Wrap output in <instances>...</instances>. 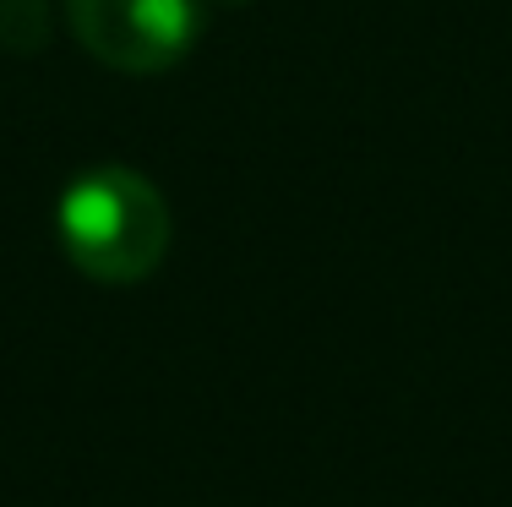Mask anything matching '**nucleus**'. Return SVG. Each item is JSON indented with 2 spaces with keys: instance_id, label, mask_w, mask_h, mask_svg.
<instances>
[{
  "instance_id": "nucleus-1",
  "label": "nucleus",
  "mask_w": 512,
  "mask_h": 507,
  "mask_svg": "<svg viewBox=\"0 0 512 507\" xmlns=\"http://www.w3.org/2000/svg\"><path fill=\"white\" fill-rule=\"evenodd\" d=\"M60 251L77 273L99 284H137L164 262L175 224L169 202L142 169L126 164H99L82 169L55 208Z\"/></svg>"
},
{
  "instance_id": "nucleus-2",
  "label": "nucleus",
  "mask_w": 512,
  "mask_h": 507,
  "mask_svg": "<svg viewBox=\"0 0 512 507\" xmlns=\"http://www.w3.org/2000/svg\"><path fill=\"white\" fill-rule=\"evenodd\" d=\"M66 28L99 66L158 77L202 33V0H66Z\"/></svg>"
},
{
  "instance_id": "nucleus-3",
  "label": "nucleus",
  "mask_w": 512,
  "mask_h": 507,
  "mask_svg": "<svg viewBox=\"0 0 512 507\" xmlns=\"http://www.w3.org/2000/svg\"><path fill=\"white\" fill-rule=\"evenodd\" d=\"M50 22H44V0H0V39L11 50H33L44 44Z\"/></svg>"
},
{
  "instance_id": "nucleus-4",
  "label": "nucleus",
  "mask_w": 512,
  "mask_h": 507,
  "mask_svg": "<svg viewBox=\"0 0 512 507\" xmlns=\"http://www.w3.org/2000/svg\"><path fill=\"white\" fill-rule=\"evenodd\" d=\"M224 6H251V0H224Z\"/></svg>"
}]
</instances>
